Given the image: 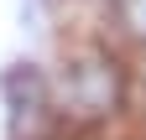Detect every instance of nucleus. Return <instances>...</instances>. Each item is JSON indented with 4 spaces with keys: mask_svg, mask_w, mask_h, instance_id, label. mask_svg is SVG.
Instances as JSON below:
<instances>
[{
    "mask_svg": "<svg viewBox=\"0 0 146 140\" xmlns=\"http://www.w3.org/2000/svg\"><path fill=\"white\" fill-rule=\"evenodd\" d=\"M125 67L115 62V52L99 47V42H84L73 47L58 78H52V104H58V119L63 125H78V130H99L110 125L120 109H125Z\"/></svg>",
    "mask_w": 146,
    "mask_h": 140,
    "instance_id": "nucleus-1",
    "label": "nucleus"
},
{
    "mask_svg": "<svg viewBox=\"0 0 146 140\" xmlns=\"http://www.w3.org/2000/svg\"><path fill=\"white\" fill-rule=\"evenodd\" d=\"M110 16H115V31L131 42H146V0H110Z\"/></svg>",
    "mask_w": 146,
    "mask_h": 140,
    "instance_id": "nucleus-2",
    "label": "nucleus"
}]
</instances>
